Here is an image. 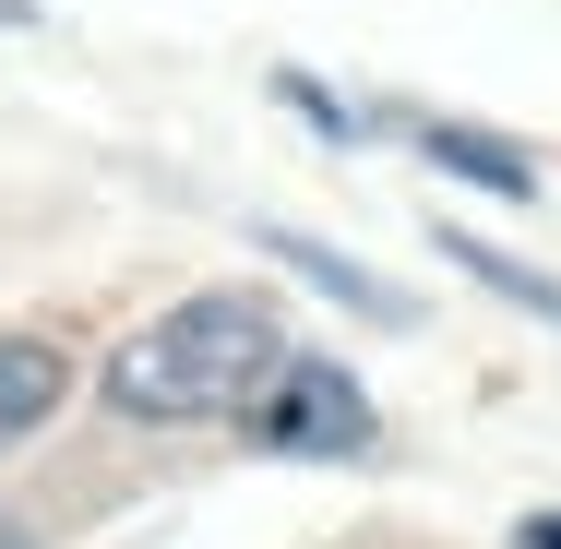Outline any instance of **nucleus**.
I'll list each match as a JSON object with an SVG mask.
<instances>
[{"label":"nucleus","instance_id":"7","mask_svg":"<svg viewBox=\"0 0 561 549\" xmlns=\"http://www.w3.org/2000/svg\"><path fill=\"white\" fill-rule=\"evenodd\" d=\"M0 549H24V514H0Z\"/></svg>","mask_w":561,"mask_h":549},{"label":"nucleus","instance_id":"4","mask_svg":"<svg viewBox=\"0 0 561 549\" xmlns=\"http://www.w3.org/2000/svg\"><path fill=\"white\" fill-rule=\"evenodd\" d=\"M419 156H431V168H454V180H478V192H514V204L538 192V168H526L514 144H490V131H454V119H431V131H419Z\"/></svg>","mask_w":561,"mask_h":549},{"label":"nucleus","instance_id":"1","mask_svg":"<svg viewBox=\"0 0 561 549\" xmlns=\"http://www.w3.org/2000/svg\"><path fill=\"white\" fill-rule=\"evenodd\" d=\"M287 346H275V311L263 299H180V311H156V323L131 334L108 358V407L119 419H144V431H192V419H239L251 394H263V370H275Z\"/></svg>","mask_w":561,"mask_h":549},{"label":"nucleus","instance_id":"2","mask_svg":"<svg viewBox=\"0 0 561 549\" xmlns=\"http://www.w3.org/2000/svg\"><path fill=\"white\" fill-rule=\"evenodd\" d=\"M239 419H251V442H275V454H358L370 442V394L346 382L335 358H275Z\"/></svg>","mask_w":561,"mask_h":549},{"label":"nucleus","instance_id":"3","mask_svg":"<svg viewBox=\"0 0 561 549\" xmlns=\"http://www.w3.org/2000/svg\"><path fill=\"white\" fill-rule=\"evenodd\" d=\"M72 394V370H60V346L48 334H0V442H24L48 407Z\"/></svg>","mask_w":561,"mask_h":549},{"label":"nucleus","instance_id":"6","mask_svg":"<svg viewBox=\"0 0 561 549\" xmlns=\"http://www.w3.org/2000/svg\"><path fill=\"white\" fill-rule=\"evenodd\" d=\"M454 263H466V275H478V287H502V299H526V311H538V323H561V287H550V275H526V263H502V251H490V239H454Z\"/></svg>","mask_w":561,"mask_h":549},{"label":"nucleus","instance_id":"5","mask_svg":"<svg viewBox=\"0 0 561 549\" xmlns=\"http://www.w3.org/2000/svg\"><path fill=\"white\" fill-rule=\"evenodd\" d=\"M275 251H287V263H299V275H311V287H335V299H358V311H382V323H407V311H394V287H382V275H358V263H335V251H311V239H275Z\"/></svg>","mask_w":561,"mask_h":549}]
</instances>
